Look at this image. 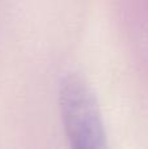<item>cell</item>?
I'll return each mask as SVG.
<instances>
[{
  "label": "cell",
  "mask_w": 148,
  "mask_h": 149,
  "mask_svg": "<svg viewBox=\"0 0 148 149\" xmlns=\"http://www.w3.org/2000/svg\"><path fill=\"white\" fill-rule=\"evenodd\" d=\"M59 107L66 134L75 149H104L106 134L92 86L81 74L63 77L59 86Z\"/></svg>",
  "instance_id": "6da1fadb"
}]
</instances>
